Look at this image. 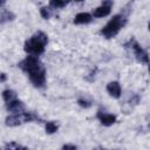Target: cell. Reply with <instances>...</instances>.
<instances>
[{"label": "cell", "instance_id": "obj_15", "mask_svg": "<svg viewBox=\"0 0 150 150\" xmlns=\"http://www.w3.org/2000/svg\"><path fill=\"white\" fill-rule=\"evenodd\" d=\"M40 15L43 18V19H46V20H48L50 16H52V8L50 7H41L40 8Z\"/></svg>", "mask_w": 150, "mask_h": 150}, {"label": "cell", "instance_id": "obj_7", "mask_svg": "<svg viewBox=\"0 0 150 150\" xmlns=\"http://www.w3.org/2000/svg\"><path fill=\"white\" fill-rule=\"evenodd\" d=\"M97 118L105 127H110L116 122V116L115 115L109 114V112H104V111H97Z\"/></svg>", "mask_w": 150, "mask_h": 150}, {"label": "cell", "instance_id": "obj_6", "mask_svg": "<svg viewBox=\"0 0 150 150\" xmlns=\"http://www.w3.org/2000/svg\"><path fill=\"white\" fill-rule=\"evenodd\" d=\"M107 91L108 94L114 97V98H120L121 97V94H122V88H121V84L117 82V81H111L107 84Z\"/></svg>", "mask_w": 150, "mask_h": 150}, {"label": "cell", "instance_id": "obj_18", "mask_svg": "<svg viewBox=\"0 0 150 150\" xmlns=\"http://www.w3.org/2000/svg\"><path fill=\"white\" fill-rule=\"evenodd\" d=\"M61 150H77V148H76V145H74V144H66V145L62 146Z\"/></svg>", "mask_w": 150, "mask_h": 150}, {"label": "cell", "instance_id": "obj_14", "mask_svg": "<svg viewBox=\"0 0 150 150\" xmlns=\"http://www.w3.org/2000/svg\"><path fill=\"white\" fill-rule=\"evenodd\" d=\"M68 5L67 1H60V0H53L49 2V7L53 8V9H60V8H63Z\"/></svg>", "mask_w": 150, "mask_h": 150}, {"label": "cell", "instance_id": "obj_9", "mask_svg": "<svg viewBox=\"0 0 150 150\" xmlns=\"http://www.w3.org/2000/svg\"><path fill=\"white\" fill-rule=\"evenodd\" d=\"M93 16L90 13L88 12H80L75 15L74 18V23L75 25H87L89 22H91Z\"/></svg>", "mask_w": 150, "mask_h": 150}, {"label": "cell", "instance_id": "obj_1", "mask_svg": "<svg viewBox=\"0 0 150 150\" xmlns=\"http://www.w3.org/2000/svg\"><path fill=\"white\" fill-rule=\"evenodd\" d=\"M19 67L28 75L30 82L35 87L42 88L46 84V69L38 56H26L19 63Z\"/></svg>", "mask_w": 150, "mask_h": 150}, {"label": "cell", "instance_id": "obj_16", "mask_svg": "<svg viewBox=\"0 0 150 150\" xmlns=\"http://www.w3.org/2000/svg\"><path fill=\"white\" fill-rule=\"evenodd\" d=\"M77 104L81 107V108H84V109H88L91 107V102L86 100V98H79L77 100Z\"/></svg>", "mask_w": 150, "mask_h": 150}, {"label": "cell", "instance_id": "obj_5", "mask_svg": "<svg viewBox=\"0 0 150 150\" xmlns=\"http://www.w3.org/2000/svg\"><path fill=\"white\" fill-rule=\"evenodd\" d=\"M114 2L112 1H103L101 4V6L96 7L94 11H93V14L91 16L93 18H104V16H108L111 12V7H112Z\"/></svg>", "mask_w": 150, "mask_h": 150}, {"label": "cell", "instance_id": "obj_19", "mask_svg": "<svg viewBox=\"0 0 150 150\" xmlns=\"http://www.w3.org/2000/svg\"><path fill=\"white\" fill-rule=\"evenodd\" d=\"M7 80V76H6V74H4V73H0V82H5Z\"/></svg>", "mask_w": 150, "mask_h": 150}, {"label": "cell", "instance_id": "obj_2", "mask_svg": "<svg viewBox=\"0 0 150 150\" xmlns=\"http://www.w3.org/2000/svg\"><path fill=\"white\" fill-rule=\"evenodd\" d=\"M47 43H48L47 34L39 30L25 42V52L28 55L39 56L45 52V48H46Z\"/></svg>", "mask_w": 150, "mask_h": 150}, {"label": "cell", "instance_id": "obj_4", "mask_svg": "<svg viewBox=\"0 0 150 150\" xmlns=\"http://www.w3.org/2000/svg\"><path fill=\"white\" fill-rule=\"evenodd\" d=\"M125 48H130V49L134 52V55L136 56L137 61H139L141 63L148 64V62H149L148 53H146L145 49L142 48V46H141L135 39H130V40L125 43Z\"/></svg>", "mask_w": 150, "mask_h": 150}, {"label": "cell", "instance_id": "obj_20", "mask_svg": "<svg viewBox=\"0 0 150 150\" xmlns=\"http://www.w3.org/2000/svg\"><path fill=\"white\" fill-rule=\"evenodd\" d=\"M18 150H28V149H26V148H22V146H20Z\"/></svg>", "mask_w": 150, "mask_h": 150}, {"label": "cell", "instance_id": "obj_11", "mask_svg": "<svg viewBox=\"0 0 150 150\" xmlns=\"http://www.w3.org/2000/svg\"><path fill=\"white\" fill-rule=\"evenodd\" d=\"M15 18V15L8 11V9H1L0 12V23H5L7 21H12Z\"/></svg>", "mask_w": 150, "mask_h": 150}, {"label": "cell", "instance_id": "obj_17", "mask_svg": "<svg viewBox=\"0 0 150 150\" xmlns=\"http://www.w3.org/2000/svg\"><path fill=\"white\" fill-rule=\"evenodd\" d=\"M19 148H20V145L15 142H11V143L6 144V150H18Z\"/></svg>", "mask_w": 150, "mask_h": 150}, {"label": "cell", "instance_id": "obj_13", "mask_svg": "<svg viewBox=\"0 0 150 150\" xmlns=\"http://www.w3.org/2000/svg\"><path fill=\"white\" fill-rule=\"evenodd\" d=\"M45 128H46V132L49 134V135H52V134H55V132L57 131L59 125H57L56 122H54V121H49V122L46 123V127H45Z\"/></svg>", "mask_w": 150, "mask_h": 150}, {"label": "cell", "instance_id": "obj_10", "mask_svg": "<svg viewBox=\"0 0 150 150\" xmlns=\"http://www.w3.org/2000/svg\"><path fill=\"white\" fill-rule=\"evenodd\" d=\"M5 122H6V125H8V127H16V125L22 124L23 123L22 112H20V114H12V115L7 116Z\"/></svg>", "mask_w": 150, "mask_h": 150}, {"label": "cell", "instance_id": "obj_3", "mask_svg": "<svg viewBox=\"0 0 150 150\" xmlns=\"http://www.w3.org/2000/svg\"><path fill=\"white\" fill-rule=\"evenodd\" d=\"M125 23H127V14H124V13L116 14L101 29V34L105 39H111L118 34V32L124 27Z\"/></svg>", "mask_w": 150, "mask_h": 150}, {"label": "cell", "instance_id": "obj_8", "mask_svg": "<svg viewBox=\"0 0 150 150\" xmlns=\"http://www.w3.org/2000/svg\"><path fill=\"white\" fill-rule=\"evenodd\" d=\"M6 108L8 111L13 112V114H20V112H23V109H25V104L20 101V100H13L11 102H7L6 103Z\"/></svg>", "mask_w": 150, "mask_h": 150}, {"label": "cell", "instance_id": "obj_12", "mask_svg": "<svg viewBox=\"0 0 150 150\" xmlns=\"http://www.w3.org/2000/svg\"><path fill=\"white\" fill-rule=\"evenodd\" d=\"M2 98L5 102H11V101L16 98V93L11 90V89H6L2 91Z\"/></svg>", "mask_w": 150, "mask_h": 150}, {"label": "cell", "instance_id": "obj_21", "mask_svg": "<svg viewBox=\"0 0 150 150\" xmlns=\"http://www.w3.org/2000/svg\"><path fill=\"white\" fill-rule=\"evenodd\" d=\"M0 150H1V149H0Z\"/></svg>", "mask_w": 150, "mask_h": 150}]
</instances>
